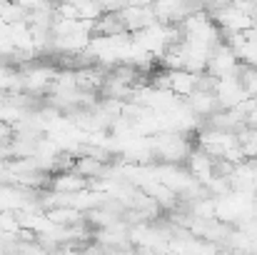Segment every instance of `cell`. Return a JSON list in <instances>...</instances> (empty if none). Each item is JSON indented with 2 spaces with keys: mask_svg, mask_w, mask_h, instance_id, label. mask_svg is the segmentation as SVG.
<instances>
[{
  "mask_svg": "<svg viewBox=\"0 0 257 255\" xmlns=\"http://www.w3.org/2000/svg\"><path fill=\"white\" fill-rule=\"evenodd\" d=\"M15 138V125L8 120H0V145H10Z\"/></svg>",
  "mask_w": 257,
  "mask_h": 255,
  "instance_id": "4",
  "label": "cell"
},
{
  "mask_svg": "<svg viewBox=\"0 0 257 255\" xmlns=\"http://www.w3.org/2000/svg\"><path fill=\"white\" fill-rule=\"evenodd\" d=\"M215 98H217V105L222 110H230V108H237L240 103H245L250 95L245 93L240 75H235V78H222L215 83Z\"/></svg>",
  "mask_w": 257,
  "mask_h": 255,
  "instance_id": "2",
  "label": "cell"
},
{
  "mask_svg": "<svg viewBox=\"0 0 257 255\" xmlns=\"http://www.w3.org/2000/svg\"><path fill=\"white\" fill-rule=\"evenodd\" d=\"M192 150V140L187 133H177V130H163L150 135V153L153 160L168 163V165H180L187 160Z\"/></svg>",
  "mask_w": 257,
  "mask_h": 255,
  "instance_id": "1",
  "label": "cell"
},
{
  "mask_svg": "<svg viewBox=\"0 0 257 255\" xmlns=\"http://www.w3.org/2000/svg\"><path fill=\"white\" fill-rule=\"evenodd\" d=\"M185 105L190 108V113H192L197 120H207L210 115H215V113L220 110L215 93H207V90H192V93L185 98Z\"/></svg>",
  "mask_w": 257,
  "mask_h": 255,
  "instance_id": "3",
  "label": "cell"
}]
</instances>
